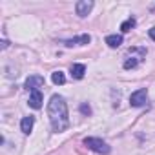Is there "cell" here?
<instances>
[{"label":"cell","instance_id":"obj_1","mask_svg":"<svg viewBox=\"0 0 155 155\" xmlns=\"http://www.w3.org/2000/svg\"><path fill=\"white\" fill-rule=\"evenodd\" d=\"M48 115H49V120H51V128H53V131L60 133V131H64V130L69 126L68 106H66L64 97H60V95H53V97L49 99V104H48Z\"/></svg>","mask_w":155,"mask_h":155},{"label":"cell","instance_id":"obj_2","mask_svg":"<svg viewBox=\"0 0 155 155\" xmlns=\"http://www.w3.org/2000/svg\"><path fill=\"white\" fill-rule=\"evenodd\" d=\"M84 144H86L90 150H93L95 153H101V155H108V153L111 151V148H110L102 139H97V137H86V139H84Z\"/></svg>","mask_w":155,"mask_h":155},{"label":"cell","instance_id":"obj_3","mask_svg":"<svg viewBox=\"0 0 155 155\" xmlns=\"http://www.w3.org/2000/svg\"><path fill=\"white\" fill-rule=\"evenodd\" d=\"M146 102H148V91L144 88L137 90L135 93L130 95V104L135 106V108H142V106H146Z\"/></svg>","mask_w":155,"mask_h":155},{"label":"cell","instance_id":"obj_4","mask_svg":"<svg viewBox=\"0 0 155 155\" xmlns=\"http://www.w3.org/2000/svg\"><path fill=\"white\" fill-rule=\"evenodd\" d=\"M91 9H93L91 0H81V2H77V6H75V11H77L79 17H88Z\"/></svg>","mask_w":155,"mask_h":155},{"label":"cell","instance_id":"obj_5","mask_svg":"<svg viewBox=\"0 0 155 155\" xmlns=\"http://www.w3.org/2000/svg\"><path fill=\"white\" fill-rule=\"evenodd\" d=\"M40 86H44V77H42V75H29V77H28V81H26V88H28V90L35 91V90H38Z\"/></svg>","mask_w":155,"mask_h":155},{"label":"cell","instance_id":"obj_6","mask_svg":"<svg viewBox=\"0 0 155 155\" xmlns=\"http://www.w3.org/2000/svg\"><path fill=\"white\" fill-rule=\"evenodd\" d=\"M42 93H40V90H35V91H31L29 93V106L33 108V110H40L42 108Z\"/></svg>","mask_w":155,"mask_h":155},{"label":"cell","instance_id":"obj_7","mask_svg":"<svg viewBox=\"0 0 155 155\" xmlns=\"http://www.w3.org/2000/svg\"><path fill=\"white\" fill-rule=\"evenodd\" d=\"M91 37L90 35H81V37H77V38H71V40H64V46L71 48V46H84V44H90Z\"/></svg>","mask_w":155,"mask_h":155},{"label":"cell","instance_id":"obj_8","mask_svg":"<svg viewBox=\"0 0 155 155\" xmlns=\"http://www.w3.org/2000/svg\"><path fill=\"white\" fill-rule=\"evenodd\" d=\"M33 124H35V117H24L22 119V122H20V130L26 133V135H29L31 133V130H33Z\"/></svg>","mask_w":155,"mask_h":155},{"label":"cell","instance_id":"obj_9","mask_svg":"<svg viewBox=\"0 0 155 155\" xmlns=\"http://www.w3.org/2000/svg\"><path fill=\"white\" fill-rule=\"evenodd\" d=\"M69 71H71V77H73V79H82L84 73H86V66H84V64H73Z\"/></svg>","mask_w":155,"mask_h":155},{"label":"cell","instance_id":"obj_10","mask_svg":"<svg viewBox=\"0 0 155 155\" xmlns=\"http://www.w3.org/2000/svg\"><path fill=\"white\" fill-rule=\"evenodd\" d=\"M106 44L110 48H119L122 44V35H108L106 37Z\"/></svg>","mask_w":155,"mask_h":155},{"label":"cell","instance_id":"obj_11","mask_svg":"<svg viewBox=\"0 0 155 155\" xmlns=\"http://www.w3.org/2000/svg\"><path fill=\"white\" fill-rule=\"evenodd\" d=\"M51 81H53V84H57V86H62V84L66 82V75H64L62 71H53V75H51Z\"/></svg>","mask_w":155,"mask_h":155},{"label":"cell","instance_id":"obj_12","mask_svg":"<svg viewBox=\"0 0 155 155\" xmlns=\"http://www.w3.org/2000/svg\"><path fill=\"white\" fill-rule=\"evenodd\" d=\"M135 24H137L135 18H128V20H124V22L120 24V31H122V33H128V31H131V29L135 28Z\"/></svg>","mask_w":155,"mask_h":155},{"label":"cell","instance_id":"obj_13","mask_svg":"<svg viewBox=\"0 0 155 155\" xmlns=\"http://www.w3.org/2000/svg\"><path fill=\"white\" fill-rule=\"evenodd\" d=\"M137 64H139V60H137L135 57H131V58H128V60L124 62V69H133Z\"/></svg>","mask_w":155,"mask_h":155},{"label":"cell","instance_id":"obj_14","mask_svg":"<svg viewBox=\"0 0 155 155\" xmlns=\"http://www.w3.org/2000/svg\"><path fill=\"white\" fill-rule=\"evenodd\" d=\"M81 113H82V115H91V108H90V104L82 102V104H81Z\"/></svg>","mask_w":155,"mask_h":155},{"label":"cell","instance_id":"obj_15","mask_svg":"<svg viewBox=\"0 0 155 155\" xmlns=\"http://www.w3.org/2000/svg\"><path fill=\"white\" fill-rule=\"evenodd\" d=\"M148 35H150V38H151V40H155V28H151V29L148 31Z\"/></svg>","mask_w":155,"mask_h":155}]
</instances>
